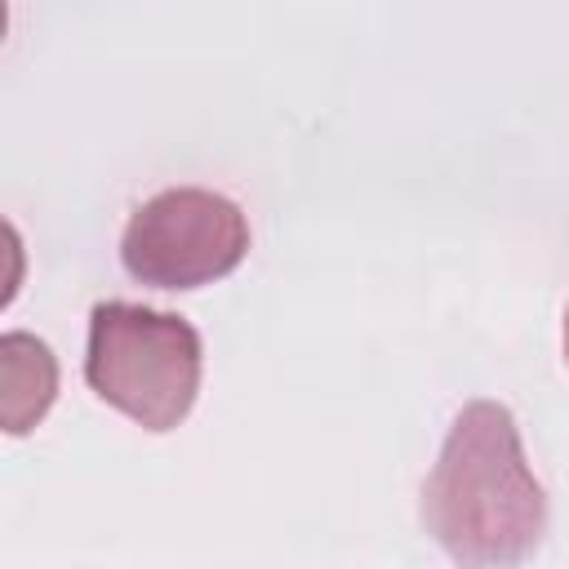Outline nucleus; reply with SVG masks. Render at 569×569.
Returning <instances> with one entry per match:
<instances>
[{
  "instance_id": "obj_5",
  "label": "nucleus",
  "mask_w": 569,
  "mask_h": 569,
  "mask_svg": "<svg viewBox=\"0 0 569 569\" xmlns=\"http://www.w3.org/2000/svg\"><path fill=\"white\" fill-rule=\"evenodd\" d=\"M565 365H569V311H565Z\"/></svg>"
},
{
  "instance_id": "obj_2",
  "label": "nucleus",
  "mask_w": 569,
  "mask_h": 569,
  "mask_svg": "<svg viewBox=\"0 0 569 569\" xmlns=\"http://www.w3.org/2000/svg\"><path fill=\"white\" fill-rule=\"evenodd\" d=\"M200 333L173 311L98 302L89 311L84 382L142 431H173L200 396Z\"/></svg>"
},
{
  "instance_id": "obj_3",
  "label": "nucleus",
  "mask_w": 569,
  "mask_h": 569,
  "mask_svg": "<svg viewBox=\"0 0 569 569\" xmlns=\"http://www.w3.org/2000/svg\"><path fill=\"white\" fill-rule=\"evenodd\" d=\"M249 253V218L204 187H169L142 200L120 236V262L151 289H200L231 276Z\"/></svg>"
},
{
  "instance_id": "obj_1",
  "label": "nucleus",
  "mask_w": 569,
  "mask_h": 569,
  "mask_svg": "<svg viewBox=\"0 0 569 569\" xmlns=\"http://www.w3.org/2000/svg\"><path fill=\"white\" fill-rule=\"evenodd\" d=\"M422 525L445 556L467 569H502L538 551L547 533V493L507 405L471 400L449 422L422 485Z\"/></svg>"
},
{
  "instance_id": "obj_4",
  "label": "nucleus",
  "mask_w": 569,
  "mask_h": 569,
  "mask_svg": "<svg viewBox=\"0 0 569 569\" xmlns=\"http://www.w3.org/2000/svg\"><path fill=\"white\" fill-rule=\"evenodd\" d=\"M0 418L9 436L31 431L53 396H58V360L53 351L31 333H4L0 338Z\"/></svg>"
}]
</instances>
